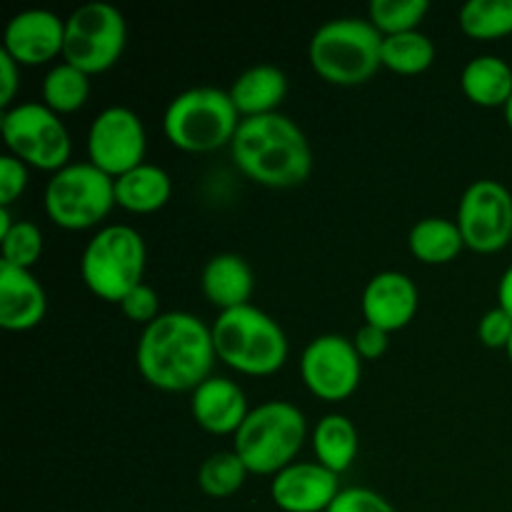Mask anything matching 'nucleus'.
<instances>
[{
	"label": "nucleus",
	"instance_id": "nucleus-1",
	"mask_svg": "<svg viewBox=\"0 0 512 512\" xmlns=\"http://www.w3.org/2000/svg\"><path fill=\"white\" fill-rule=\"evenodd\" d=\"M218 360L213 330L193 313L168 310L143 328L135 363L148 385L163 393H193Z\"/></svg>",
	"mask_w": 512,
	"mask_h": 512
},
{
	"label": "nucleus",
	"instance_id": "nucleus-2",
	"mask_svg": "<svg viewBox=\"0 0 512 512\" xmlns=\"http://www.w3.org/2000/svg\"><path fill=\"white\" fill-rule=\"evenodd\" d=\"M240 173L263 188H298L313 173V150L293 118L283 113L243 118L230 143Z\"/></svg>",
	"mask_w": 512,
	"mask_h": 512
},
{
	"label": "nucleus",
	"instance_id": "nucleus-3",
	"mask_svg": "<svg viewBox=\"0 0 512 512\" xmlns=\"http://www.w3.org/2000/svg\"><path fill=\"white\" fill-rule=\"evenodd\" d=\"M310 68L320 80L355 88L383 65V35L368 18H335L320 25L308 45Z\"/></svg>",
	"mask_w": 512,
	"mask_h": 512
},
{
	"label": "nucleus",
	"instance_id": "nucleus-4",
	"mask_svg": "<svg viewBox=\"0 0 512 512\" xmlns=\"http://www.w3.org/2000/svg\"><path fill=\"white\" fill-rule=\"evenodd\" d=\"M220 363L250 378H268L285 365L290 343L275 318L255 305L225 310L210 325Z\"/></svg>",
	"mask_w": 512,
	"mask_h": 512
},
{
	"label": "nucleus",
	"instance_id": "nucleus-5",
	"mask_svg": "<svg viewBox=\"0 0 512 512\" xmlns=\"http://www.w3.org/2000/svg\"><path fill=\"white\" fill-rule=\"evenodd\" d=\"M308 440V420L288 400H268L253 408L233 435V450L248 473L278 475L298 460Z\"/></svg>",
	"mask_w": 512,
	"mask_h": 512
},
{
	"label": "nucleus",
	"instance_id": "nucleus-6",
	"mask_svg": "<svg viewBox=\"0 0 512 512\" xmlns=\"http://www.w3.org/2000/svg\"><path fill=\"white\" fill-rule=\"evenodd\" d=\"M240 120L228 90L200 85L170 100L163 113V130L170 145L183 153H213L233 143Z\"/></svg>",
	"mask_w": 512,
	"mask_h": 512
},
{
	"label": "nucleus",
	"instance_id": "nucleus-7",
	"mask_svg": "<svg viewBox=\"0 0 512 512\" xmlns=\"http://www.w3.org/2000/svg\"><path fill=\"white\" fill-rule=\"evenodd\" d=\"M148 250L143 235L130 225H105L88 240L80 258V275L95 298L120 303L143 283Z\"/></svg>",
	"mask_w": 512,
	"mask_h": 512
},
{
	"label": "nucleus",
	"instance_id": "nucleus-8",
	"mask_svg": "<svg viewBox=\"0 0 512 512\" xmlns=\"http://www.w3.org/2000/svg\"><path fill=\"white\" fill-rule=\"evenodd\" d=\"M43 205L63 230H88L103 223L115 208V178L93 163H70L50 175Z\"/></svg>",
	"mask_w": 512,
	"mask_h": 512
},
{
	"label": "nucleus",
	"instance_id": "nucleus-9",
	"mask_svg": "<svg viewBox=\"0 0 512 512\" xmlns=\"http://www.w3.org/2000/svg\"><path fill=\"white\" fill-rule=\"evenodd\" d=\"M0 133L10 155L23 160L28 168L58 173L70 165V133L58 113L43 103H15L0 115Z\"/></svg>",
	"mask_w": 512,
	"mask_h": 512
},
{
	"label": "nucleus",
	"instance_id": "nucleus-10",
	"mask_svg": "<svg viewBox=\"0 0 512 512\" xmlns=\"http://www.w3.org/2000/svg\"><path fill=\"white\" fill-rule=\"evenodd\" d=\"M128 43L125 15L105 0H90L65 18L63 60L83 70L85 75H98L113 68Z\"/></svg>",
	"mask_w": 512,
	"mask_h": 512
},
{
	"label": "nucleus",
	"instance_id": "nucleus-11",
	"mask_svg": "<svg viewBox=\"0 0 512 512\" xmlns=\"http://www.w3.org/2000/svg\"><path fill=\"white\" fill-rule=\"evenodd\" d=\"M455 223L465 248L480 255L500 253L512 240V193L498 180H475L460 198Z\"/></svg>",
	"mask_w": 512,
	"mask_h": 512
},
{
	"label": "nucleus",
	"instance_id": "nucleus-12",
	"mask_svg": "<svg viewBox=\"0 0 512 512\" xmlns=\"http://www.w3.org/2000/svg\"><path fill=\"white\" fill-rule=\"evenodd\" d=\"M300 378L318 400L343 403L358 390L363 378V358L355 350L353 340L345 335H318L300 355Z\"/></svg>",
	"mask_w": 512,
	"mask_h": 512
},
{
	"label": "nucleus",
	"instance_id": "nucleus-13",
	"mask_svg": "<svg viewBox=\"0 0 512 512\" xmlns=\"http://www.w3.org/2000/svg\"><path fill=\"white\" fill-rule=\"evenodd\" d=\"M85 148H88V163L108 173L110 178H120L145 163L148 135L143 120L125 105H110L100 110L90 123Z\"/></svg>",
	"mask_w": 512,
	"mask_h": 512
},
{
	"label": "nucleus",
	"instance_id": "nucleus-14",
	"mask_svg": "<svg viewBox=\"0 0 512 512\" xmlns=\"http://www.w3.org/2000/svg\"><path fill=\"white\" fill-rule=\"evenodd\" d=\"M65 48V20L53 10L30 8L13 15L5 25L3 50L20 68L50 63Z\"/></svg>",
	"mask_w": 512,
	"mask_h": 512
},
{
	"label": "nucleus",
	"instance_id": "nucleus-15",
	"mask_svg": "<svg viewBox=\"0 0 512 512\" xmlns=\"http://www.w3.org/2000/svg\"><path fill=\"white\" fill-rule=\"evenodd\" d=\"M340 490V475L318 460H295L270 480V500L283 512H328Z\"/></svg>",
	"mask_w": 512,
	"mask_h": 512
},
{
	"label": "nucleus",
	"instance_id": "nucleus-16",
	"mask_svg": "<svg viewBox=\"0 0 512 512\" xmlns=\"http://www.w3.org/2000/svg\"><path fill=\"white\" fill-rule=\"evenodd\" d=\"M418 305V285L400 270H383V273L373 275L360 298L365 323L375 325L385 333L408 328L418 313Z\"/></svg>",
	"mask_w": 512,
	"mask_h": 512
},
{
	"label": "nucleus",
	"instance_id": "nucleus-17",
	"mask_svg": "<svg viewBox=\"0 0 512 512\" xmlns=\"http://www.w3.org/2000/svg\"><path fill=\"white\" fill-rule=\"evenodd\" d=\"M193 420L210 435H235L248 418V398L235 380L210 375L190 393Z\"/></svg>",
	"mask_w": 512,
	"mask_h": 512
},
{
	"label": "nucleus",
	"instance_id": "nucleus-18",
	"mask_svg": "<svg viewBox=\"0 0 512 512\" xmlns=\"http://www.w3.org/2000/svg\"><path fill=\"white\" fill-rule=\"evenodd\" d=\"M48 295L30 270L0 263V325L10 333H25L43 323Z\"/></svg>",
	"mask_w": 512,
	"mask_h": 512
},
{
	"label": "nucleus",
	"instance_id": "nucleus-19",
	"mask_svg": "<svg viewBox=\"0 0 512 512\" xmlns=\"http://www.w3.org/2000/svg\"><path fill=\"white\" fill-rule=\"evenodd\" d=\"M200 288L208 303L215 305L220 313L243 308V305H250V298H253V270L235 253L213 255L200 273Z\"/></svg>",
	"mask_w": 512,
	"mask_h": 512
},
{
	"label": "nucleus",
	"instance_id": "nucleus-20",
	"mask_svg": "<svg viewBox=\"0 0 512 512\" xmlns=\"http://www.w3.org/2000/svg\"><path fill=\"white\" fill-rule=\"evenodd\" d=\"M228 93L240 118H258V115L278 113L280 103L288 95V78L278 65L260 63L243 70L233 80Z\"/></svg>",
	"mask_w": 512,
	"mask_h": 512
},
{
	"label": "nucleus",
	"instance_id": "nucleus-21",
	"mask_svg": "<svg viewBox=\"0 0 512 512\" xmlns=\"http://www.w3.org/2000/svg\"><path fill=\"white\" fill-rule=\"evenodd\" d=\"M465 98L480 108H505L512 98V68L500 55H475L460 73Z\"/></svg>",
	"mask_w": 512,
	"mask_h": 512
},
{
	"label": "nucleus",
	"instance_id": "nucleus-22",
	"mask_svg": "<svg viewBox=\"0 0 512 512\" xmlns=\"http://www.w3.org/2000/svg\"><path fill=\"white\" fill-rule=\"evenodd\" d=\"M173 195V180L160 165L143 163L115 178V203L135 215L158 213Z\"/></svg>",
	"mask_w": 512,
	"mask_h": 512
},
{
	"label": "nucleus",
	"instance_id": "nucleus-23",
	"mask_svg": "<svg viewBox=\"0 0 512 512\" xmlns=\"http://www.w3.org/2000/svg\"><path fill=\"white\" fill-rule=\"evenodd\" d=\"M310 443H313L315 460L335 475L348 473L360 450L358 428H355L353 420L340 413L320 418V423L313 428V435H310Z\"/></svg>",
	"mask_w": 512,
	"mask_h": 512
},
{
	"label": "nucleus",
	"instance_id": "nucleus-24",
	"mask_svg": "<svg viewBox=\"0 0 512 512\" xmlns=\"http://www.w3.org/2000/svg\"><path fill=\"white\" fill-rule=\"evenodd\" d=\"M408 248L420 263L448 265L463 253L465 240L455 220L423 218L410 228Z\"/></svg>",
	"mask_w": 512,
	"mask_h": 512
},
{
	"label": "nucleus",
	"instance_id": "nucleus-25",
	"mask_svg": "<svg viewBox=\"0 0 512 512\" xmlns=\"http://www.w3.org/2000/svg\"><path fill=\"white\" fill-rule=\"evenodd\" d=\"M40 93H43V105H48L53 113H75L90 98V75L63 60L45 73Z\"/></svg>",
	"mask_w": 512,
	"mask_h": 512
},
{
	"label": "nucleus",
	"instance_id": "nucleus-26",
	"mask_svg": "<svg viewBox=\"0 0 512 512\" xmlns=\"http://www.w3.org/2000/svg\"><path fill=\"white\" fill-rule=\"evenodd\" d=\"M435 63V43L420 30L383 38V68L398 75H420Z\"/></svg>",
	"mask_w": 512,
	"mask_h": 512
},
{
	"label": "nucleus",
	"instance_id": "nucleus-27",
	"mask_svg": "<svg viewBox=\"0 0 512 512\" xmlns=\"http://www.w3.org/2000/svg\"><path fill=\"white\" fill-rule=\"evenodd\" d=\"M460 30L473 40L512 35V0H468L458 13Z\"/></svg>",
	"mask_w": 512,
	"mask_h": 512
},
{
	"label": "nucleus",
	"instance_id": "nucleus-28",
	"mask_svg": "<svg viewBox=\"0 0 512 512\" xmlns=\"http://www.w3.org/2000/svg\"><path fill=\"white\" fill-rule=\"evenodd\" d=\"M248 468L243 460L238 458L235 450H218V453L208 455L198 468V488L203 490L208 498L225 500L233 498L248 478Z\"/></svg>",
	"mask_w": 512,
	"mask_h": 512
},
{
	"label": "nucleus",
	"instance_id": "nucleus-29",
	"mask_svg": "<svg viewBox=\"0 0 512 512\" xmlns=\"http://www.w3.org/2000/svg\"><path fill=\"white\" fill-rule=\"evenodd\" d=\"M428 13V0H373L368 8V20L383 38H388V35L418 30Z\"/></svg>",
	"mask_w": 512,
	"mask_h": 512
},
{
	"label": "nucleus",
	"instance_id": "nucleus-30",
	"mask_svg": "<svg viewBox=\"0 0 512 512\" xmlns=\"http://www.w3.org/2000/svg\"><path fill=\"white\" fill-rule=\"evenodd\" d=\"M0 248H3L0 263L30 270L43 255V230L33 220H15L10 233L0 238Z\"/></svg>",
	"mask_w": 512,
	"mask_h": 512
},
{
	"label": "nucleus",
	"instance_id": "nucleus-31",
	"mask_svg": "<svg viewBox=\"0 0 512 512\" xmlns=\"http://www.w3.org/2000/svg\"><path fill=\"white\" fill-rule=\"evenodd\" d=\"M120 310H123L125 318L130 320V323L135 325H143V328H148L150 323H155V320L160 318V298L158 293H155L150 285L140 283L138 288L130 290L128 295H125L123 300H120Z\"/></svg>",
	"mask_w": 512,
	"mask_h": 512
},
{
	"label": "nucleus",
	"instance_id": "nucleus-32",
	"mask_svg": "<svg viewBox=\"0 0 512 512\" xmlns=\"http://www.w3.org/2000/svg\"><path fill=\"white\" fill-rule=\"evenodd\" d=\"M328 512H398L380 493L370 488H343Z\"/></svg>",
	"mask_w": 512,
	"mask_h": 512
},
{
	"label": "nucleus",
	"instance_id": "nucleus-33",
	"mask_svg": "<svg viewBox=\"0 0 512 512\" xmlns=\"http://www.w3.org/2000/svg\"><path fill=\"white\" fill-rule=\"evenodd\" d=\"M28 188V165L15 155L0 158V208H10Z\"/></svg>",
	"mask_w": 512,
	"mask_h": 512
},
{
	"label": "nucleus",
	"instance_id": "nucleus-34",
	"mask_svg": "<svg viewBox=\"0 0 512 512\" xmlns=\"http://www.w3.org/2000/svg\"><path fill=\"white\" fill-rule=\"evenodd\" d=\"M478 338L485 348H508L510 338H512V318L505 313L503 308H493L480 318L478 325Z\"/></svg>",
	"mask_w": 512,
	"mask_h": 512
},
{
	"label": "nucleus",
	"instance_id": "nucleus-35",
	"mask_svg": "<svg viewBox=\"0 0 512 512\" xmlns=\"http://www.w3.org/2000/svg\"><path fill=\"white\" fill-rule=\"evenodd\" d=\"M355 350L363 360H378L388 353V345H390V333L385 330L375 328V325H360L358 333L353 338Z\"/></svg>",
	"mask_w": 512,
	"mask_h": 512
},
{
	"label": "nucleus",
	"instance_id": "nucleus-36",
	"mask_svg": "<svg viewBox=\"0 0 512 512\" xmlns=\"http://www.w3.org/2000/svg\"><path fill=\"white\" fill-rule=\"evenodd\" d=\"M20 90V65L0 48V108L8 110L15 105Z\"/></svg>",
	"mask_w": 512,
	"mask_h": 512
},
{
	"label": "nucleus",
	"instance_id": "nucleus-37",
	"mask_svg": "<svg viewBox=\"0 0 512 512\" xmlns=\"http://www.w3.org/2000/svg\"><path fill=\"white\" fill-rule=\"evenodd\" d=\"M498 308H503L512 318V265L505 270L498 283Z\"/></svg>",
	"mask_w": 512,
	"mask_h": 512
},
{
	"label": "nucleus",
	"instance_id": "nucleus-38",
	"mask_svg": "<svg viewBox=\"0 0 512 512\" xmlns=\"http://www.w3.org/2000/svg\"><path fill=\"white\" fill-rule=\"evenodd\" d=\"M13 225H15V220H13V213H10V208H0V238L10 233V228H13Z\"/></svg>",
	"mask_w": 512,
	"mask_h": 512
},
{
	"label": "nucleus",
	"instance_id": "nucleus-39",
	"mask_svg": "<svg viewBox=\"0 0 512 512\" xmlns=\"http://www.w3.org/2000/svg\"><path fill=\"white\" fill-rule=\"evenodd\" d=\"M505 123H508V128L512 130V98H510V103L508 105H505Z\"/></svg>",
	"mask_w": 512,
	"mask_h": 512
},
{
	"label": "nucleus",
	"instance_id": "nucleus-40",
	"mask_svg": "<svg viewBox=\"0 0 512 512\" xmlns=\"http://www.w3.org/2000/svg\"><path fill=\"white\" fill-rule=\"evenodd\" d=\"M505 353H508V360H510V363H512V338H510L508 348H505Z\"/></svg>",
	"mask_w": 512,
	"mask_h": 512
}]
</instances>
